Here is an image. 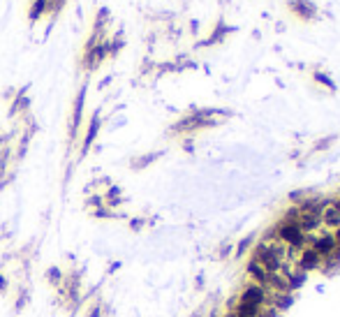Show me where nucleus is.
I'll use <instances>...</instances> for the list:
<instances>
[{
  "label": "nucleus",
  "mask_w": 340,
  "mask_h": 317,
  "mask_svg": "<svg viewBox=\"0 0 340 317\" xmlns=\"http://www.w3.org/2000/svg\"><path fill=\"white\" fill-rule=\"evenodd\" d=\"M275 236H278L282 243H287L292 250H303L306 246H308V234L301 229V225L296 222V211L287 213V218L282 220L278 225V229H275Z\"/></svg>",
  "instance_id": "1"
},
{
  "label": "nucleus",
  "mask_w": 340,
  "mask_h": 317,
  "mask_svg": "<svg viewBox=\"0 0 340 317\" xmlns=\"http://www.w3.org/2000/svg\"><path fill=\"white\" fill-rule=\"evenodd\" d=\"M310 248L317 252L322 262H333V259L340 255V248H338V243H336V236H331V234L317 236Z\"/></svg>",
  "instance_id": "2"
},
{
  "label": "nucleus",
  "mask_w": 340,
  "mask_h": 317,
  "mask_svg": "<svg viewBox=\"0 0 340 317\" xmlns=\"http://www.w3.org/2000/svg\"><path fill=\"white\" fill-rule=\"evenodd\" d=\"M319 262H322V259H319V255L315 252V250H312V248H303L301 250V257H299V264H296V266H299L301 271H310V269H315Z\"/></svg>",
  "instance_id": "3"
},
{
  "label": "nucleus",
  "mask_w": 340,
  "mask_h": 317,
  "mask_svg": "<svg viewBox=\"0 0 340 317\" xmlns=\"http://www.w3.org/2000/svg\"><path fill=\"white\" fill-rule=\"evenodd\" d=\"M319 220L326 222V227H336V229H338V227H340V211H338V206H336V204H324Z\"/></svg>",
  "instance_id": "4"
},
{
  "label": "nucleus",
  "mask_w": 340,
  "mask_h": 317,
  "mask_svg": "<svg viewBox=\"0 0 340 317\" xmlns=\"http://www.w3.org/2000/svg\"><path fill=\"white\" fill-rule=\"evenodd\" d=\"M49 278L56 280V282H61L63 276H61V271H58V269H51V271H49ZM56 282H53V285H56Z\"/></svg>",
  "instance_id": "5"
},
{
  "label": "nucleus",
  "mask_w": 340,
  "mask_h": 317,
  "mask_svg": "<svg viewBox=\"0 0 340 317\" xmlns=\"http://www.w3.org/2000/svg\"><path fill=\"white\" fill-rule=\"evenodd\" d=\"M5 289H7V280L0 276V292H5Z\"/></svg>",
  "instance_id": "6"
},
{
  "label": "nucleus",
  "mask_w": 340,
  "mask_h": 317,
  "mask_svg": "<svg viewBox=\"0 0 340 317\" xmlns=\"http://www.w3.org/2000/svg\"><path fill=\"white\" fill-rule=\"evenodd\" d=\"M91 317H100V310H98V308L91 310Z\"/></svg>",
  "instance_id": "7"
}]
</instances>
